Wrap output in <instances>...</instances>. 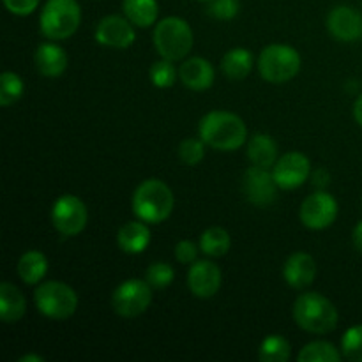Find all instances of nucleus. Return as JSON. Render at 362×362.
Masks as SVG:
<instances>
[{"label":"nucleus","mask_w":362,"mask_h":362,"mask_svg":"<svg viewBox=\"0 0 362 362\" xmlns=\"http://www.w3.org/2000/svg\"><path fill=\"white\" fill-rule=\"evenodd\" d=\"M198 134L205 145L223 152H233L246 144L247 127L239 115L230 112H211L198 124Z\"/></svg>","instance_id":"obj_1"},{"label":"nucleus","mask_w":362,"mask_h":362,"mask_svg":"<svg viewBox=\"0 0 362 362\" xmlns=\"http://www.w3.org/2000/svg\"><path fill=\"white\" fill-rule=\"evenodd\" d=\"M293 320L311 334H327L338 325L339 313L334 304L318 292L300 293L293 303Z\"/></svg>","instance_id":"obj_2"},{"label":"nucleus","mask_w":362,"mask_h":362,"mask_svg":"<svg viewBox=\"0 0 362 362\" xmlns=\"http://www.w3.org/2000/svg\"><path fill=\"white\" fill-rule=\"evenodd\" d=\"M173 193L168 184L159 179H147L134 189L133 212L148 225L166 221L173 211Z\"/></svg>","instance_id":"obj_3"},{"label":"nucleus","mask_w":362,"mask_h":362,"mask_svg":"<svg viewBox=\"0 0 362 362\" xmlns=\"http://www.w3.org/2000/svg\"><path fill=\"white\" fill-rule=\"evenodd\" d=\"M152 41L161 59L179 62L193 49L194 37L186 20L179 16H168L156 25Z\"/></svg>","instance_id":"obj_4"},{"label":"nucleus","mask_w":362,"mask_h":362,"mask_svg":"<svg viewBox=\"0 0 362 362\" xmlns=\"http://www.w3.org/2000/svg\"><path fill=\"white\" fill-rule=\"evenodd\" d=\"M81 9L76 0H46L39 16L42 35L52 41H64L78 30Z\"/></svg>","instance_id":"obj_5"},{"label":"nucleus","mask_w":362,"mask_h":362,"mask_svg":"<svg viewBox=\"0 0 362 362\" xmlns=\"http://www.w3.org/2000/svg\"><path fill=\"white\" fill-rule=\"evenodd\" d=\"M260 76L269 83H286L300 71V55L288 45H269L258 57Z\"/></svg>","instance_id":"obj_6"},{"label":"nucleus","mask_w":362,"mask_h":362,"mask_svg":"<svg viewBox=\"0 0 362 362\" xmlns=\"http://www.w3.org/2000/svg\"><path fill=\"white\" fill-rule=\"evenodd\" d=\"M34 303L39 313L52 320H67L78 308V296L62 281H45L34 292Z\"/></svg>","instance_id":"obj_7"},{"label":"nucleus","mask_w":362,"mask_h":362,"mask_svg":"<svg viewBox=\"0 0 362 362\" xmlns=\"http://www.w3.org/2000/svg\"><path fill=\"white\" fill-rule=\"evenodd\" d=\"M152 286L141 279L120 283L112 296V308L119 317L136 318L148 310L152 303Z\"/></svg>","instance_id":"obj_8"},{"label":"nucleus","mask_w":362,"mask_h":362,"mask_svg":"<svg viewBox=\"0 0 362 362\" xmlns=\"http://www.w3.org/2000/svg\"><path fill=\"white\" fill-rule=\"evenodd\" d=\"M88 212L83 202L74 194H64L53 204L52 223L59 233L66 237H74L81 233L87 226Z\"/></svg>","instance_id":"obj_9"},{"label":"nucleus","mask_w":362,"mask_h":362,"mask_svg":"<svg viewBox=\"0 0 362 362\" xmlns=\"http://www.w3.org/2000/svg\"><path fill=\"white\" fill-rule=\"evenodd\" d=\"M300 221L310 230H325L338 218V202L331 193L317 191L306 197L300 205Z\"/></svg>","instance_id":"obj_10"},{"label":"nucleus","mask_w":362,"mask_h":362,"mask_svg":"<svg viewBox=\"0 0 362 362\" xmlns=\"http://www.w3.org/2000/svg\"><path fill=\"white\" fill-rule=\"evenodd\" d=\"M278 184L269 168L251 165L243 177V193L250 204L257 207H269L278 197Z\"/></svg>","instance_id":"obj_11"},{"label":"nucleus","mask_w":362,"mask_h":362,"mask_svg":"<svg viewBox=\"0 0 362 362\" xmlns=\"http://www.w3.org/2000/svg\"><path fill=\"white\" fill-rule=\"evenodd\" d=\"M311 173V163L308 156L303 152H286L278 158L276 165L272 166V177L279 189H296L300 187Z\"/></svg>","instance_id":"obj_12"},{"label":"nucleus","mask_w":362,"mask_h":362,"mask_svg":"<svg viewBox=\"0 0 362 362\" xmlns=\"http://www.w3.org/2000/svg\"><path fill=\"white\" fill-rule=\"evenodd\" d=\"M134 39H136L134 25L126 16L119 14L105 16L95 28V41L108 48L126 49L133 45Z\"/></svg>","instance_id":"obj_13"},{"label":"nucleus","mask_w":362,"mask_h":362,"mask_svg":"<svg viewBox=\"0 0 362 362\" xmlns=\"http://www.w3.org/2000/svg\"><path fill=\"white\" fill-rule=\"evenodd\" d=\"M221 269L209 260H197L187 272V286L198 299H211L221 288Z\"/></svg>","instance_id":"obj_14"},{"label":"nucleus","mask_w":362,"mask_h":362,"mask_svg":"<svg viewBox=\"0 0 362 362\" xmlns=\"http://www.w3.org/2000/svg\"><path fill=\"white\" fill-rule=\"evenodd\" d=\"M327 30L336 41L354 42L362 37V16L350 6H336L327 14Z\"/></svg>","instance_id":"obj_15"},{"label":"nucleus","mask_w":362,"mask_h":362,"mask_svg":"<svg viewBox=\"0 0 362 362\" xmlns=\"http://www.w3.org/2000/svg\"><path fill=\"white\" fill-rule=\"evenodd\" d=\"M283 278H285V281L292 288H308L315 281V278H317L315 258L311 255L303 253V251L290 255L288 260L285 262V267H283Z\"/></svg>","instance_id":"obj_16"},{"label":"nucleus","mask_w":362,"mask_h":362,"mask_svg":"<svg viewBox=\"0 0 362 362\" xmlns=\"http://www.w3.org/2000/svg\"><path fill=\"white\" fill-rule=\"evenodd\" d=\"M179 80L191 90H207L214 85V67L207 59L191 57L180 64Z\"/></svg>","instance_id":"obj_17"},{"label":"nucleus","mask_w":362,"mask_h":362,"mask_svg":"<svg viewBox=\"0 0 362 362\" xmlns=\"http://www.w3.org/2000/svg\"><path fill=\"white\" fill-rule=\"evenodd\" d=\"M35 69L45 78H59L67 69V53L55 42H42L34 55Z\"/></svg>","instance_id":"obj_18"},{"label":"nucleus","mask_w":362,"mask_h":362,"mask_svg":"<svg viewBox=\"0 0 362 362\" xmlns=\"http://www.w3.org/2000/svg\"><path fill=\"white\" fill-rule=\"evenodd\" d=\"M119 247L127 255H140L151 244V230L145 221H127L117 233Z\"/></svg>","instance_id":"obj_19"},{"label":"nucleus","mask_w":362,"mask_h":362,"mask_svg":"<svg viewBox=\"0 0 362 362\" xmlns=\"http://www.w3.org/2000/svg\"><path fill=\"white\" fill-rule=\"evenodd\" d=\"M27 311V300L21 290L13 283L4 281L0 285V317L4 324H16Z\"/></svg>","instance_id":"obj_20"},{"label":"nucleus","mask_w":362,"mask_h":362,"mask_svg":"<svg viewBox=\"0 0 362 362\" xmlns=\"http://www.w3.org/2000/svg\"><path fill=\"white\" fill-rule=\"evenodd\" d=\"M247 158H250L251 165L271 170L278 161V145L269 134H253L247 144Z\"/></svg>","instance_id":"obj_21"},{"label":"nucleus","mask_w":362,"mask_h":362,"mask_svg":"<svg viewBox=\"0 0 362 362\" xmlns=\"http://www.w3.org/2000/svg\"><path fill=\"white\" fill-rule=\"evenodd\" d=\"M48 272V258L41 251L30 250L18 260V276L25 285H37Z\"/></svg>","instance_id":"obj_22"},{"label":"nucleus","mask_w":362,"mask_h":362,"mask_svg":"<svg viewBox=\"0 0 362 362\" xmlns=\"http://www.w3.org/2000/svg\"><path fill=\"white\" fill-rule=\"evenodd\" d=\"M122 11L124 16L140 28L154 25L159 16L158 0H122Z\"/></svg>","instance_id":"obj_23"},{"label":"nucleus","mask_w":362,"mask_h":362,"mask_svg":"<svg viewBox=\"0 0 362 362\" xmlns=\"http://www.w3.org/2000/svg\"><path fill=\"white\" fill-rule=\"evenodd\" d=\"M253 69V53L247 48H232L221 59V71L233 81L244 80Z\"/></svg>","instance_id":"obj_24"},{"label":"nucleus","mask_w":362,"mask_h":362,"mask_svg":"<svg viewBox=\"0 0 362 362\" xmlns=\"http://www.w3.org/2000/svg\"><path fill=\"white\" fill-rule=\"evenodd\" d=\"M232 240H230V233L221 226H211L205 230L200 237V251L207 257L221 258L230 251Z\"/></svg>","instance_id":"obj_25"},{"label":"nucleus","mask_w":362,"mask_h":362,"mask_svg":"<svg viewBox=\"0 0 362 362\" xmlns=\"http://www.w3.org/2000/svg\"><path fill=\"white\" fill-rule=\"evenodd\" d=\"M292 356L288 339L279 334L267 336L258 349V359L262 362H286Z\"/></svg>","instance_id":"obj_26"},{"label":"nucleus","mask_w":362,"mask_h":362,"mask_svg":"<svg viewBox=\"0 0 362 362\" xmlns=\"http://www.w3.org/2000/svg\"><path fill=\"white\" fill-rule=\"evenodd\" d=\"M343 354L329 341H311L299 352V362H339Z\"/></svg>","instance_id":"obj_27"},{"label":"nucleus","mask_w":362,"mask_h":362,"mask_svg":"<svg viewBox=\"0 0 362 362\" xmlns=\"http://www.w3.org/2000/svg\"><path fill=\"white\" fill-rule=\"evenodd\" d=\"M25 83L16 73L13 71H6L0 76V105L11 106L23 95Z\"/></svg>","instance_id":"obj_28"},{"label":"nucleus","mask_w":362,"mask_h":362,"mask_svg":"<svg viewBox=\"0 0 362 362\" xmlns=\"http://www.w3.org/2000/svg\"><path fill=\"white\" fill-rule=\"evenodd\" d=\"M148 76H151V83L158 88H168L175 85V81L179 80V69H175L172 60L161 59L158 62H154L148 71Z\"/></svg>","instance_id":"obj_29"},{"label":"nucleus","mask_w":362,"mask_h":362,"mask_svg":"<svg viewBox=\"0 0 362 362\" xmlns=\"http://www.w3.org/2000/svg\"><path fill=\"white\" fill-rule=\"evenodd\" d=\"M341 354L346 361L362 362V324L346 329L341 338Z\"/></svg>","instance_id":"obj_30"},{"label":"nucleus","mask_w":362,"mask_h":362,"mask_svg":"<svg viewBox=\"0 0 362 362\" xmlns=\"http://www.w3.org/2000/svg\"><path fill=\"white\" fill-rule=\"evenodd\" d=\"M173 279H175V271L165 262H156V264L148 265L147 272H145V281L154 290L166 288L168 285H172Z\"/></svg>","instance_id":"obj_31"},{"label":"nucleus","mask_w":362,"mask_h":362,"mask_svg":"<svg viewBox=\"0 0 362 362\" xmlns=\"http://www.w3.org/2000/svg\"><path fill=\"white\" fill-rule=\"evenodd\" d=\"M205 141L202 138H186L179 145V159L187 166H194L204 159Z\"/></svg>","instance_id":"obj_32"},{"label":"nucleus","mask_w":362,"mask_h":362,"mask_svg":"<svg viewBox=\"0 0 362 362\" xmlns=\"http://www.w3.org/2000/svg\"><path fill=\"white\" fill-rule=\"evenodd\" d=\"M209 9L207 13L211 14L216 20L228 21L239 14L240 4L239 0H209Z\"/></svg>","instance_id":"obj_33"},{"label":"nucleus","mask_w":362,"mask_h":362,"mask_svg":"<svg viewBox=\"0 0 362 362\" xmlns=\"http://www.w3.org/2000/svg\"><path fill=\"white\" fill-rule=\"evenodd\" d=\"M41 0H4V6L9 13L16 14V16H28L37 9Z\"/></svg>","instance_id":"obj_34"},{"label":"nucleus","mask_w":362,"mask_h":362,"mask_svg":"<svg viewBox=\"0 0 362 362\" xmlns=\"http://www.w3.org/2000/svg\"><path fill=\"white\" fill-rule=\"evenodd\" d=\"M198 257V246L193 240H180L175 246V258L180 264H194Z\"/></svg>","instance_id":"obj_35"},{"label":"nucleus","mask_w":362,"mask_h":362,"mask_svg":"<svg viewBox=\"0 0 362 362\" xmlns=\"http://www.w3.org/2000/svg\"><path fill=\"white\" fill-rule=\"evenodd\" d=\"M352 243H354V246H356V250L359 251V253H362V221L357 223L356 228H354Z\"/></svg>","instance_id":"obj_36"},{"label":"nucleus","mask_w":362,"mask_h":362,"mask_svg":"<svg viewBox=\"0 0 362 362\" xmlns=\"http://www.w3.org/2000/svg\"><path fill=\"white\" fill-rule=\"evenodd\" d=\"M315 179H313V184L318 187H325L329 184V173L325 172V170H318V172H315Z\"/></svg>","instance_id":"obj_37"},{"label":"nucleus","mask_w":362,"mask_h":362,"mask_svg":"<svg viewBox=\"0 0 362 362\" xmlns=\"http://www.w3.org/2000/svg\"><path fill=\"white\" fill-rule=\"evenodd\" d=\"M354 117H356L357 124L362 127V94L354 103Z\"/></svg>","instance_id":"obj_38"},{"label":"nucleus","mask_w":362,"mask_h":362,"mask_svg":"<svg viewBox=\"0 0 362 362\" xmlns=\"http://www.w3.org/2000/svg\"><path fill=\"white\" fill-rule=\"evenodd\" d=\"M18 362H45V357L34 356V354H27V356L20 357Z\"/></svg>","instance_id":"obj_39"},{"label":"nucleus","mask_w":362,"mask_h":362,"mask_svg":"<svg viewBox=\"0 0 362 362\" xmlns=\"http://www.w3.org/2000/svg\"><path fill=\"white\" fill-rule=\"evenodd\" d=\"M205 2H209V0H205Z\"/></svg>","instance_id":"obj_40"}]
</instances>
